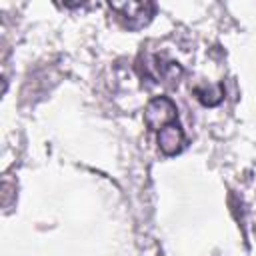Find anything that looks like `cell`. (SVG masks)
Wrapping results in <instances>:
<instances>
[{
	"mask_svg": "<svg viewBox=\"0 0 256 256\" xmlns=\"http://www.w3.org/2000/svg\"><path fill=\"white\" fill-rule=\"evenodd\" d=\"M174 122H178V118H176V106L170 98L158 96L150 100V104L146 106V124L154 132H160Z\"/></svg>",
	"mask_w": 256,
	"mask_h": 256,
	"instance_id": "cell-1",
	"label": "cell"
},
{
	"mask_svg": "<svg viewBox=\"0 0 256 256\" xmlns=\"http://www.w3.org/2000/svg\"><path fill=\"white\" fill-rule=\"evenodd\" d=\"M112 10L118 14L122 24L130 30L142 28L154 14V4H142V2H128V4H112Z\"/></svg>",
	"mask_w": 256,
	"mask_h": 256,
	"instance_id": "cell-2",
	"label": "cell"
},
{
	"mask_svg": "<svg viewBox=\"0 0 256 256\" xmlns=\"http://www.w3.org/2000/svg\"><path fill=\"white\" fill-rule=\"evenodd\" d=\"M158 144H160V150L164 154H176L182 150V144H184V134H182V128L178 122L170 124L168 128L160 130L158 132Z\"/></svg>",
	"mask_w": 256,
	"mask_h": 256,
	"instance_id": "cell-3",
	"label": "cell"
}]
</instances>
